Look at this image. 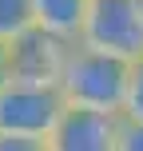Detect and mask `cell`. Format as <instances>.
Listing matches in <instances>:
<instances>
[{"instance_id": "obj_1", "label": "cell", "mask_w": 143, "mask_h": 151, "mask_svg": "<svg viewBox=\"0 0 143 151\" xmlns=\"http://www.w3.org/2000/svg\"><path fill=\"white\" fill-rule=\"evenodd\" d=\"M127 76H131V64L75 44L68 56V68H64V80H60V96L68 107H80V111L123 115Z\"/></svg>"}, {"instance_id": "obj_2", "label": "cell", "mask_w": 143, "mask_h": 151, "mask_svg": "<svg viewBox=\"0 0 143 151\" xmlns=\"http://www.w3.org/2000/svg\"><path fill=\"white\" fill-rule=\"evenodd\" d=\"M80 48L123 64L143 60V0H91Z\"/></svg>"}, {"instance_id": "obj_3", "label": "cell", "mask_w": 143, "mask_h": 151, "mask_svg": "<svg viewBox=\"0 0 143 151\" xmlns=\"http://www.w3.org/2000/svg\"><path fill=\"white\" fill-rule=\"evenodd\" d=\"M68 111L60 88H24V83H8L0 91V135L12 139H40L56 131L60 115Z\"/></svg>"}, {"instance_id": "obj_4", "label": "cell", "mask_w": 143, "mask_h": 151, "mask_svg": "<svg viewBox=\"0 0 143 151\" xmlns=\"http://www.w3.org/2000/svg\"><path fill=\"white\" fill-rule=\"evenodd\" d=\"M72 48L75 44H64L40 28H28L8 44V76L12 83H24V88H60Z\"/></svg>"}, {"instance_id": "obj_5", "label": "cell", "mask_w": 143, "mask_h": 151, "mask_svg": "<svg viewBox=\"0 0 143 151\" xmlns=\"http://www.w3.org/2000/svg\"><path fill=\"white\" fill-rule=\"evenodd\" d=\"M119 147V115H99L68 107L48 135V151H115Z\"/></svg>"}, {"instance_id": "obj_6", "label": "cell", "mask_w": 143, "mask_h": 151, "mask_svg": "<svg viewBox=\"0 0 143 151\" xmlns=\"http://www.w3.org/2000/svg\"><path fill=\"white\" fill-rule=\"evenodd\" d=\"M88 4L91 0H32V28L48 32L64 44H80Z\"/></svg>"}, {"instance_id": "obj_7", "label": "cell", "mask_w": 143, "mask_h": 151, "mask_svg": "<svg viewBox=\"0 0 143 151\" xmlns=\"http://www.w3.org/2000/svg\"><path fill=\"white\" fill-rule=\"evenodd\" d=\"M32 28V0H0V40L12 44Z\"/></svg>"}, {"instance_id": "obj_8", "label": "cell", "mask_w": 143, "mask_h": 151, "mask_svg": "<svg viewBox=\"0 0 143 151\" xmlns=\"http://www.w3.org/2000/svg\"><path fill=\"white\" fill-rule=\"evenodd\" d=\"M119 119L143 123V60L131 64V76H127V99H123V115H119Z\"/></svg>"}, {"instance_id": "obj_9", "label": "cell", "mask_w": 143, "mask_h": 151, "mask_svg": "<svg viewBox=\"0 0 143 151\" xmlns=\"http://www.w3.org/2000/svg\"><path fill=\"white\" fill-rule=\"evenodd\" d=\"M115 151H143V123L119 119V147Z\"/></svg>"}, {"instance_id": "obj_10", "label": "cell", "mask_w": 143, "mask_h": 151, "mask_svg": "<svg viewBox=\"0 0 143 151\" xmlns=\"http://www.w3.org/2000/svg\"><path fill=\"white\" fill-rule=\"evenodd\" d=\"M0 151H48V143H40V139H12V135H0Z\"/></svg>"}, {"instance_id": "obj_11", "label": "cell", "mask_w": 143, "mask_h": 151, "mask_svg": "<svg viewBox=\"0 0 143 151\" xmlns=\"http://www.w3.org/2000/svg\"><path fill=\"white\" fill-rule=\"evenodd\" d=\"M8 83H12V76H8V44L0 40V91H4Z\"/></svg>"}]
</instances>
